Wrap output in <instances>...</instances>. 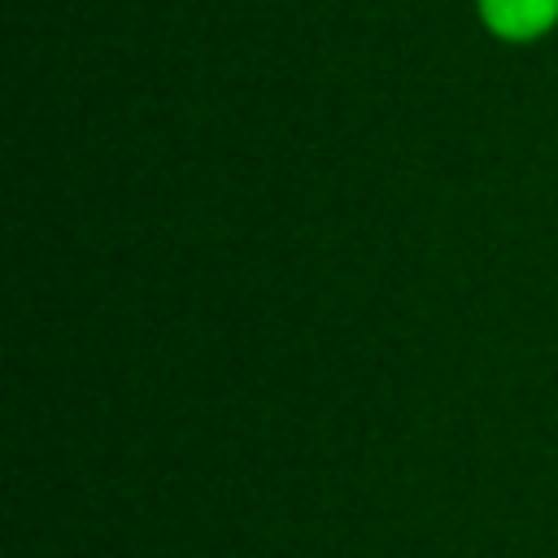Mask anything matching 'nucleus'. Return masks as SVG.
I'll return each instance as SVG.
<instances>
[{"instance_id": "1", "label": "nucleus", "mask_w": 558, "mask_h": 558, "mask_svg": "<svg viewBox=\"0 0 558 558\" xmlns=\"http://www.w3.org/2000/svg\"><path fill=\"white\" fill-rule=\"evenodd\" d=\"M475 17L501 44H541L558 31V0H475Z\"/></svg>"}]
</instances>
